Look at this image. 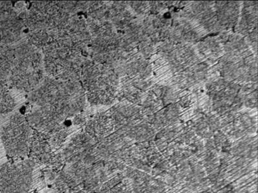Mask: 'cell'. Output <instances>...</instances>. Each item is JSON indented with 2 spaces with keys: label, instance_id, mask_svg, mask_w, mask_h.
I'll list each match as a JSON object with an SVG mask.
<instances>
[{
  "label": "cell",
  "instance_id": "12",
  "mask_svg": "<svg viewBox=\"0 0 258 193\" xmlns=\"http://www.w3.org/2000/svg\"><path fill=\"white\" fill-rule=\"evenodd\" d=\"M112 130V122L104 114H98L86 124L85 132L94 141L98 142L107 136Z\"/></svg>",
  "mask_w": 258,
  "mask_h": 193
},
{
  "label": "cell",
  "instance_id": "1",
  "mask_svg": "<svg viewBox=\"0 0 258 193\" xmlns=\"http://www.w3.org/2000/svg\"><path fill=\"white\" fill-rule=\"evenodd\" d=\"M39 107L49 106L68 117L76 116L84 109L86 96L80 81H64L47 77L31 95Z\"/></svg>",
  "mask_w": 258,
  "mask_h": 193
},
{
  "label": "cell",
  "instance_id": "15",
  "mask_svg": "<svg viewBox=\"0 0 258 193\" xmlns=\"http://www.w3.org/2000/svg\"><path fill=\"white\" fill-rule=\"evenodd\" d=\"M98 193H132L131 181L123 174H118L114 178L105 181Z\"/></svg>",
  "mask_w": 258,
  "mask_h": 193
},
{
  "label": "cell",
  "instance_id": "9",
  "mask_svg": "<svg viewBox=\"0 0 258 193\" xmlns=\"http://www.w3.org/2000/svg\"><path fill=\"white\" fill-rule=\"evenodd\" d=\"M46 133L32 131L28 157L36 165H43L48 169L59 171L64 161L61 153H56Z\"/></svg>",
  "mask_w": 258,
  "mask_h": 193
},
{
  "label": "cell",
  "instance_id": "10",
  "mask_svg": "<svg viewBox=\"0 0 258 193\" xmlns=\"http://www.w3.org/2000/svg\"><path fill=\"white\" fill-rule=\"evenodd\" d=\"M50 36L51 40L59 44L81 50L89 44L91 40L86 21L75 16H71L66 25Z\"/></svg>",
  "mask_w": 258,
  "mask_h": 193
},
{
  "label": "cell",
  "instance_id": "17",
  "mask_svg": "<svg viewBox=\"0 0 258 193\" xmlns=\"http://www.w3.org/2000/svg\"><path fill=\"white\" fill-rule=\"evenodd\" d=\"M27 41L38 49L45 47L51 40V36L44 31H30Z\"/></svg>",
  "mask_w": 258,
  "mask_h": 193
},
{
  "label": "cell",
  "instance_id": "13",
  "mask_svg": "<svg viewBox=\"0 0 258 193\" xmlns=\"http://www.w3.org/2000/svg\"><path fill=\"white\" fill-rule=\"evenodd\" d=\"M53 181L54 193H87L77 180L64 169L58 172Z\"/></svg>",
  "mask_w": 258,
  "mask_h": 193
},
{
  "label": "cell",
  "instance_id": "2",
  "mask_svg": "<svg viewBox=\"0 0 258 193\" xmlns=\"http://www.w3.org/2000/svg\"><path fill=\"white\" fill-rule=\"evenodd\" d=\"M15 50V59L9 82L20 90H34L40 85L44 75L42 56L38 48L27 40L16 46Z\"/></svg>",
  "mask_w": 258,
  "mask_h": 193
},
{
  "label": "cell",
  "instance_id": "5",
  "mask_svg": "<svg viewBox=\"0 0 258 193\" xmlns=\"http://www.w3.org/2000/svg\"><path fill=\"white\" fill-rule=\"evenodd\" d=\"M20 15L30 31H44L50 36L64 27L70 19V13L53 2H34L28 12Z\"/></svg>",
  "mask_w": 258,
  "mask_h": 193
},
{
  "label": "cell",
  "instance_id": "11",
  "mask_svg": "<svg viewBox=\"0 0 258 193\" xmlns=\"http://www.w3.org/2000/svg\"><path fill=\"white\" fill-rule=\"evenodd\" d=\"M25 117L33 130L46 134L63 127L66 126L64 122L68 118L61 112L49 106L40 107Z\"/></svg>",
  "mask_w": 258,
  "mask_h": 193
},
{
  "label": "cell",
  "instance_id": "6",
  "mask_svg": "<svg viewBox=\"0 0 258 193\" xmlns=\"http://www.w3.org/2000/svg\"><path fill=\"white\" fill-rule=\"evenodd\" d=\"M32 131L26 117L20 114L11 117L1 131L2 143L9 157L16 160L28 157Z\"/></svg>",
  "mask_w": 258,
  "mask_h": 193
},
{
  "label": "cell",
  "instance_id": "3",
  "mask_svg": "<svg viewBox=\"0 0 258 193\" xmlns=\"http://www.w3.org/2000/svg\"><path fill=\"white\" fill-rule=\"evenodd\" d=\"M42 50L43 65L49 77L64 81H80L83 64L86 61L82 50L52 40Z\"/></svg>",
  "mask_w": 258,
  "mask_h": 193
},
{
  "label": "cell",
  "instance_id": "19",
  "mask_svg": "<svg viewBox=\"0 0 258 193\" xmlns=\"http://www.w3.org/2000/svg\"><path fill=\"white\" fill-rule=\"evenodd\" d=\"M0 193H3V192L2 191L1 189H0Z\"/></svg>",
  "mask_w": 258,
  "mask_h": 193
},
{
  "label": "cell",
  "instance_id": "4",
  "mask_svg": "<svg viewBox=\"0 0 258 193\" xmlns=\"http://www.w3.org/2000/svg\"><path fill=\"white\" fill-rule=\"evenodd\" d=\"M114 76L107 64L87 60L81 71L80 82L86 100L94 105H107L114 94Z\"/></svg>",
  "mask_w": 258,
  "mask_h": 193
},
{
  "label": "cell",
  "instance_id": "16",
  "mask_svg": "<svg viewBox=\"0 0 258 193\" xmlns=\"http://www.w3.org/2000/svg\"><path fill=\"white\" fill-rule=\"evenodd\" d=\"M15 107V101L9 90L8 84L6 80L0 79V114H8Z\"/></svg>",
  "mask_w": 258,
  "mask_h": 193
},
{
  "label": "cell",
  "instance_id": "7",
  "mask_svg": "<svg viewBox=\"0 0 258 193\" xmlns=\"http://www.w3.org/2000/svg\"><path fill=\"white\" fill-rule=\"evenodd\" d=\"M35 163L29 158L7 163L0 167L3 193H29L34 182Z\"/></svg>",
  "mask_w": 258,
  "mask_h": 193
},
{
  "label": "cell",
  "instance_id": "8",
  "mask_svg": "<svg viewBox=\"0 0 258 193\" xmlns=\"http://www.w3.org/2000/svg\"><path fill=\"white\" fill-rule=\"evenodd\" d=\"M96 142L85 132L74 136L62 151L66 165H87L101 160L96 154Z\"/></svg>",
  "mask_w": 258,
  "mask_h": 193
},
{
  "label": "cell",
  "instance_id": "14",
  "mask_svg": "<svg viewBox=\"0 0 258 193\" xmlns=\"http://www.w3.org/2000/svg\"><path fill=\"white\" fill-rule=\"evenodd\" d=\"M15 59V48L0 43V79L9 78Z\"/></svg>",
  "mask_w": 258,
  "mask_h": 193
},
{
  "label": "cell",
  "instance_id": "20",
  "mask_svg": "<svg viewBox=\"0 0 258 193\" xmlns=\"http://www.w3.org/2000/svg\"><path fill=\"white\" fill-rule=\"evenodd\" d=\"M93 193H98V192H93Z\"/></svg>",
  "mask_w": 258,
  "mask_h": 193
},
{
  "label": "cell",
  "instance_id": "18",
  "mask_svg": "<svg viewBox=\"0 0 258 193\" xmlns=\"http://www.w3.org/2000/svg\"><path fill=\"white\" fill-rule=\"evenodd\" d=\"M11 4L8 2H0V36H1V31L2 25L4 20V16L8 9L10 7Z\"/></svg>",
  "mask_w": 258,
  "mask_h": 193
}]
</instances>
